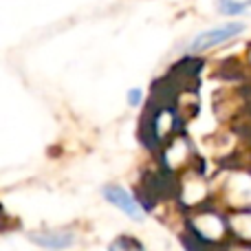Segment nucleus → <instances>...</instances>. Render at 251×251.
Masks as SVG:
<instances>
[{"mask_svg": "<svg viewBox=\"0 0 251 251\" xmlns=\"http://www.w3.org/2000/svg\"><path fill=\"white\" fill-rule=\"evenodd\" d=\"M243 31H245L243 22H225V25L216 26V29H207V31H203V33L194 35V38H192V42L187 44V51H190V53L209 51V49L218 47V44L229 42L231 38L240 35Z\"/></svg>", "mask_w": 251, "mask_h": 251, "instance_id": "obj_1", "label": "nucleus"}, {"mask_svg": "<svg viewBox=\"0 0 251 251\" xmlns=\"http://www.w3.org/2000/svg\"><path fill=\"white\" fill-rule=\"evenodd\" d=\"M104 199L108 201V203H113L115 207H117L119 212H124L128 218H132V221H143V218H146L143 207L134 201V196H130V192L124 190V187L106 185L104 187Z\"/></svg>", "mask_w": 251, "mask_h": 251, "instance_id": "obj_2", "label": "nucleus"}, {"mask_svg": "<svg viewBox=\"0 0 251 251\" xmlns=\"http://www.w3.org/2000/svg\"><path fill=\"white\" fill-rule=\"evenodd\" d=\"M31 240L44 249H64L75 243V234L66 229H49V231L31 234Z\"/></svg>", "mask_w": 251, "mask_h": 251, "instance_id": "obj_3", "label": "nucleus"}, {"mask_svg": "<svg viewBox=\"0 0 251 251\" xmlns=\"http://www.w3.org/2000/svg\"><path fill=\"white\" fill-rule=\"evenodd\" d=\"M223 16H251V0H216Z\"/></svg>", "mask_w": 251, "mask_h": 251, "instance_id": "obj_4", "label": "nucleus"}, {"mask_svg": "<svg viewBox=\"0 0 251 251\" xmlns=\"http://www.w3.org/2000/svg\"><path fill=\"white\" fill-rule=\"evenodd\" d=\"M137 240L134 238H119V240H115L113 243V247H110V251H143V245L139 249H134L137 247Z\"/></svg>", "mask_w": 251, "mask_h": 251, "instance_id": "obj_5", "label": "nucleus"}, {"mask_svg": "<svg viewBox=\"0 0 251 251\" xmlns=\"http://www.w3.org/2000/svg\"><path fill=\"white\" fill-rule=\"evenodd\" d=\"M141 100H143L141 88H132V91L128 93V101H130V106H139V104H141Z\"/></svg>", "mask_w": 251, "mask_h": 251, "instance_id": "obj_6", "label": "nucleus"}]
</instances>
